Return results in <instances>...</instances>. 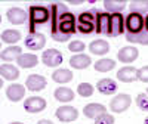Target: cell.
Wrapping results in <instances>:
<instances>
[{
  "mask_svg": "<svg viewBox=\"0 0 148 124\" xmlns=\"http://www.w3.org/2000/svg\"><path fill=\"white\" fill-rule=\"evenodd\" d=\"M21 55H22V49L19 46H9L2 50V61L12 62V61H16Z\"/></svg>",
  "mask_w": 148,
  "mask_h": 124,
  "instance_id": "obj_20",
  "label": "cell"
},
{
  "mask_svg": "<svg viewBox=\"0 0 148 124\" xmlns=\"http://www.w3.org/2000/svg\"><path fill=\"white\" fill-rule=\"evenodd\" d=\"M52 80L56 81V83H61V84L70 83V81L73 80V72H71L70 69H65V68H59V69L53 71Z\"/></svg>",
  "mask_w": 148,
  "mask_h": 124,
  "instance_id": "obj_26",
  "label": "cell"
},
{
  "mask_svg": "<svg viewBox=\"0 0 148 124\" xmlns=\"http://www.w3.org/2000/svg\"><path fill=\"white\" fill-rule=\"evenodd\" d=\"M90 62H92L90 56L84 55V53H77L70 58V65L76 69H86L90 65Z\"/></svg>",
  "mask_w": 148,
  "mask_h": 124,
  "instance_id": "obj_16",
  "label": "cell"
},
{
  "mask_svg": "<svg viewBox=\"0 0 148 124\" xmlns=\"http://www.w3.org/2000/svg\"><path fill=\"white\" fill-rule=\"evenodd\" d=\"M96 89L102 95H113L117 90V83L111 78H104L96 83Z\"/></svg>",
  "mask_w": 148,
  "mask_h": 124,
  "instance_id": "obj_17",
  "label": "cell"
},
{
  "mask_svg": "<svg viewBox=\"0 0 148 124\" xmlns=\"http://www.w3.org/2000/svg\"><path fill=\"white\" fill-rule=\"evenodd\" d=\"M105 112H107V109H105V106L101 105V104H89V105H86V106L83 108L84 117L93 118V120H95L96 117H99V115L105 114Z\"/></svg>",
  "mask_w": 148,
  "mask_h": 124,
  "instance_id": "obj_19",
  "label": "cell"
},
{
  "mask_svg": "<svg viewBox=\"0 0 148 124\" xmlns=\"http://www.w3.org/2000/svg\"><path fill=\"white\" fill-rule=\"evenodd\" d=\"M56 118L59 121H64V123H70V121H74L77 120L79 117V111L74 108V106H70V105H64V106H59L56 109Z\"/></svg>",
  "mask_w": 148,
  "mask_h": 124,
  "instance_id": "obj_10",
  "label": "cell"
},
{
  "mask_svg": "<svg viewBox=\"0 0 148 124\" xmlns=\"http://www.w3.org/2000/svg\"><path fill=\"white\" fill-rule=\"evenodd\" d=\"M114 67H116V62L113 59H110V58H104V59L96 61L95 65H93V68L98 72H108L111 69H114Z\"/></svg>",
  "mask_w": 148,
  "mask_h": 124,
  "instance_id": "obj_29",
  "label": "cell"
},
{
  "mask_svg": "<svg viewBox=\"0 0 148 124\" xmlns=\"http://www.w3.org/2000/svg\"><path fill=\"white\" fill-rule=\"evenodd\" d=\"M130 104H132V97L126 93H120V95H116L114 99H111L110 109L116 114H120V112H125L130 106Z\"/></svg>",
  "mask_w": 148,
  "mask_h": 124,
  "instance_id": "obj_5",
  "label": "cell"
},
{
  "mask_svg": "<svg viewBox=\"0 0 148 124\" xmlns=\"http://www.w3.org/2000/svg\"><path fill=\"white\" fill-rule=\"evenodd\" d=\"M126 34V40L130 43H138L142 46H148V31L142 30L138 34H130V33H125Z\"/></svg>",
  "mask_w": 148,
  "mask_h": 124,
  "instance_id": "obj_28",
  "label": "cell"
},
{
  "mask_svg": "<svg viewBox=\"0 0 148 124\" xmlns=\"http://www.w3.org/2000/svg\"><path fill=\"white\" fill-rule=\"evenodd\" d=\"M95 124H114V117L111 114H102L95 118Z\"/></svg>",
  "mask_w": 148,
  "mask_h": 124,
  "instance_id": "obj_34",
  "label": "cell"
},
{
  "mask_svg": "<svg viewBox=\"0 0 148 124\" xmlns=\"http://www.w3.org/2000/svg\"><path fill=\"white\" fill-rule=\"evenodd\" d=\"M51 10V35L56 42L64 43L77 31L76 18L64 3H52Z\"/></svg>",
  "mask_w": 148,
  "mask_h": 124,
  "instance_id": "obj_1",
  "label": "cell"
},
{
  "mask_svg": "<svg viewBox=\"0 0 148 124\" xmlns=\"http://www.w3.org/2000/svg\"><path fill=\"white\" fill-rule=\"evenodd\" d=\"M136 105L139 106V109L148 112V93H139L136 97Z\"/></svg>",
  "mask_w": 148,
  "mask_h": 124,
  "instance_id": "obj_32",
  "label": "cell"
},
{
  "mask_svg": "<svg viewBox=\"0 0 148 124\" xmlns=\"http://www.w3.org/2000/svg\"><path fill=\"white\" fill-rule=\"evenodd\" d=\"M93 92H95V87H93L92 84H89V83H80V84L77 86V93H79L80 96H83V97L92 96Z\"/></svg>",
  "mask_w": 148,
  "mask_h": 124,
  "instance_id": "obj_31",
  "label": "cell"
},
{
  "mask_svg": "<svg viewBox=\"0 0 148 124\" xmlns=\"http://www.w3.org/2000/svg\"><path fill=\"white\" fill-rule=\"evenodd\" d=\"M144 124H148V117L145 118V121H144Z\"/></svg>",
  "mask_w": 148,
  "mask_h": 124,
  "instance_id": "obj_38",
  "label": "cell"
},
{
  "mask_svg": "<svg viewBox=\"0 0 148 124\" xmlns=\"http://www.w3.org/2000/svg\"><path fill=\"white\" fill-rule=\"evenodd\" d=\"M123 33H126V18L121 14L111 15V24H110V37H117Z\"/></svg>",
  "mask_w": 148,
  "mask_h": 124,
  "instance_id": "obj_6",
  "label": "cell"
},
{
  "mask_svg": "<svg viewBox=\"0 0 148 124\" xmlns=\"http://www.w3.org/2000/svg\"><path fill=\"white\" fill-rule=\"evenodd\" d=\"M16 62H18V65L21 67V68H33V67H36L37 64H39V58H37V55H34V53H22L18 59H16Z\"/></svg>",
  "mask_w": 148,
  "mask_h": 124,
  "instance_id": "obj_21",
  "label": "cell"
},
{
  "mask_svg": "<svg viewBox=\"0 0 148 124\" xmlns=\"http://www.w3.org/2000/svg\"><path fill=\"white\" fill-rule=\"evenodd\" d=\"M117 78L123 83H133L138 80V69L135 67H123L117 71Z\"/></svg>",
  "mask_w": 148,
  "mask_h": 124,
  "instance_id": "obj_14",
  "label": "cell"
},
{
  "mask_svg": "<svg viewBox=\"0 0 148 124\" xmlns=\"http://www.w3.org/2000/svg\"><path fill=\"white\" fill-rule=\"evenodd\" d=\"M145 30L148 31V15L145 16Z\"/></svg>",
  "mask_w": 148,
  "mask_h": 124,
  "instance_id": "obj_37",
  "label": "cell"
},
{
  "mask_svg": "<svg viewBox=\"0 0 148 124\" xmlns=\"http://www.w3.org/2000/svg\"><path fill=\"white\" fill-rule=\"evenodd\" d=\"M53 96L59 102H70L74 99V92L68 87H58V89H55Z\"/></svg>",
  "mask_w": 148,
  "mask_h": 124,
  "instance_id": "obj_27",
  "label": "cell"
},
{
  "mask_svg": "<svg viewBox=\"0 0 148 124\" xmlns=\"http://www.w3.org/2000/svg\"><path fill=\"white\" fill-rule=\"evenodd\" d=\"M42 61L46 67H58L62 64V53L56 49H47L45 50L43 56H42Z\"/></svg>",
  "mask_w": 148,
  "mask_h": 124,
  "instance_id": "obj_9",
  "label": "cell"
},
{
  "mask_svg": "<svg viewBox=\"0 0 148 124\" xmlns=\"http://www.w3.org/2000/svg\"><path fill=\"white\" fill-rule=\"evenodd\" d=\"M104 6L111 15L114 14H121V10L126 7L125 0H104Z\"/></svg>",
  "mask_w": 148,
  "mask_h": 124,
  "instance_id": "obj_24",
  "label": "cell"
},
{
  "mask_svg": "<svg viewBox=\"0 0 148 124\" xmlns=\"http://www.w3.org/2000/svg\"><path fill=\"white\" fill-rule=\"evenodd\" d=\"M110 24H111V15L101 12V14L98 15V24H96V31L95 33L108 35V33H110Z\"/></svg>",
  "mask_w": 148,
  "mask_h": 124,
  "instance_id": "obj_18",
  "label": "cell"
},
{
  "mask_svg": "<svg viewBox=\"0 0 148 124\" xmlns=\"http://www.w3.org/2000/svg\"><path fill=\"white\" fill-rule=\"evenodd\" d=\"M46 44V37L42 33H30L25 37V46L30 50H40Z\"/></svg>",
  "mask_w": 148,
  "mask_h": 124,
  "instance_id": "obj_8",
  "label": "cell"
},
{
  "mask_svg": "<svg viewBox=\"0 0 148 124\" xmlns=\"http://www.w3.org/2000/svg\"><path fill=\"white\" fill-rule=\"evenodd\" d=\"M0 74H2V78L3 80H10L14 81L19 77V69L15 65H10V64H3L0 67Z\"/></svg>",
  "mask_w": 148,
  "mask_h": 124,
  "instance_id": "obj_22",
  "label": "cell"
},
{
  "mask_svg": "<svg viewBox=\"0 0 148 124\" xmlns=\"http://www.w3.org/2000/svg\"><path fill=\"white\" fill-rule=\"evenodd\" d=\"M25 87L31 92H40L46 87V78L40 74H31L25 80Z\"/></svg>",
  "mask_w": 148,
  "mask_h": 124,
  "instance_id": "obj_13",
  "label": "cell"
},
{
  "mask_svg": "<svg viewBox=\"0 0 148 124\" xmlns=\"http://www.w3.org/2000/svg\"><path fill=\"white\" fill-rule=\"evenodd\" d=\"M138 55H139V52L135 46H125L119 50L117 59L120 62H123V64H132L133 61L138 59Z\"/></svg>",
  "mask_w": 148,
  "mask_h": 124,
  "instance_id": "obj_11",
  "label": "cell"
},
{
  "mask_svg": "<svg viewBox=\"0 0 148 124\" xmlns=\"http://www.w3.org/2000/svg\"><path fill=\"white\" fill-rule=\"evenodd\" d=\"M37 124H53V123H52L51 120H40Z\"/></svg>",
  "mask_w": 148,
  "mask_h": 124,
  "instance_id": "obj_36",
  "label": "cell"
},
{
  "mask_svg": "<svg viewBox=\"0 0 148 124\" xmlns=\"http://www.w3.org/2000/svg\"><path fill=\"white\" fill-rule=\"evenodd\" d=\"M21 39V33L18 30H5L2 33V42L8 43V44H14L16 42H19Z\"/></svg>",
  "mask_w": 148,
  "mask_h": 124,
  "instance_id": "obj_30",
  "label": "cell"
},
{
  "mask_svg": "<svg viewBox=\"0 0 148 124\" xmlns=\"http://www.w3.org/2000/svg\"><path fill=\"white\" fill-rule=\"evenodd\" d=\"M138 80H141L144 83H148V65L138 69Z\"/></svg>",
  "mask_w": 148,
  "mask_h": 124,
  "instance_id": "obj_35",
  "label": "cell"
},
{
  "mask_svg": "<svg viewBox=\"0 0 148 124\" xmlns=\"http://www.w3.org/2000/svg\"><path fill=\"white\" fill-rule=\"evenodd\" d=\"M24 95H25V87H24L22 84L14 83V84H10L9 87L6 89V96H8L9 101H12V102L21 101V99L24 97Z\"/></svg>",
  "mask_w": 148,
  "mask_h": 124,
  "instance_id": "obj_15",
  "label": "cell"
},
{
  "mask_svg": "<svg viewBox=\"0 0 148 124\" xmlns=\"http://www.w3.org/2000/svg\"><path fill=\"white\" fill-rule=\"evenodd\" d=\"M89 50L93 55H99L101 56V55L108 53L110 44H108V42H104V40H95V42H92L89 44Z\"/></svg>",
  "mask_w": 148,
  "mask_h": 124,
  "instance_id": "obj_25",
  "label": "cell"
},
{
  "mask_svg": "<svg viewBox=\"0 0 148 124\" xmlns=\"http://www.w3.org/2000/svg\"><path fill=\"white\" fill-rule=\"evenodd\" d=\"M6 16L9 22H12L14 25H19V24L28 22V12H25L21 7H12L6 12Z\"/></svg>",
  "mask_w": 148,
  "mask_h": 124,
  "instance_id": "obj_12",
  "label": "cell"
},
{
  "mask_svg": "<svg viewBox=\"0 0 148 124\" xmlns=\"http://www.w3.org/2000/svg\"><path fill=\"white\" fill-rule=\"evenodd\" d=\"M145 30V18L138 14H129L126 18V33L138 34Z\"/></svg>",
  "mask_w": 148,
  "mask_h": 124,
  "instance_id": "obj_4",
  "label": "cell"
},
{
  "mask_svg": "<svg viewBox=\"0 0 148 124\" xmlns=\"http://www.w3.org/2000/svg\"><path fill=\"white\" fill-rule=\"evenodd\" d=\"M10 124H22V123H18V121H15V123H10Z\"/></svg>",
  "mask_w": 148,
  "mask_h": 124,
  "instance_id": "obj_39",
  "label": "cell"
},
{
  "mask_svg": "<svg viewBox=\"0 0 148 124\" xmlns=\"http://www.w3.org/2000/svg\"><path fill=\"white\" fill-rule=\"evenodd\" d=\"M99 14H101V10H98V9L83 12L77 21V31H80L83 34H90L92 31H96L98 15Z\"/></svg>",
  "mask_w": 148,
  "mask_h": 124,
  "instance_id": "obj_3",
  "label": "cell"
},
{
  "mask_svg": "<svg viewBox=\"0 0 148 124\" xmlns=\"http://www.w3.org/2000/svg\"><path fill=\"white\" fill-rule=\"evenodd\" d=\"M147 93H148V89H147Z\"/></svg>",
  "mask_w": 148,
  "mask_h": 124,
  "instance_id": "obj_40",
  "label": "cell"
},
{
  "mask_svg": "<svg viewBox=\"0 0 148 124\" xmlns=\"http://www.w3.org/2000/svg\"><path fill=\"white\" fill-rule=\"evenodd\" d=\"M51 21V10L46 6H30L28 7V30L30 33H37L36 28Z\"/></svg>",
  "mask_w": 148,
  "mask_h": 124,
  "instance_id": "obj_2",
  "label": "cell"
},
{
  "mask_svg": "<svg viewBox=\"0 0 148 124\" xmlns=\"http://www.w3.org/2000/svg\"><path fill=\"white\" fill-rule=\"evenodd\" d=\"M130 14H138V15H148V0H133L129 5Z\"/></svg>",
  "mask_w": 148,
  "mask_h": 124,
  "instance_id": "obj_23",
  "label": "cell"
},
{
  "mask_svg": "<svg viewBox=\"0 0 148 124\" xmlns=\"http://www.w3.org/2000/svg\"><path fill=\"white\" fill-rule=\"evenodd\" d=\"M46 108V101L40 96H31L28 99L24 101V109L30 114H37L42 112V111Z\"/></svg>",
  "mask_w": 148,
  "mask_h": 124,
  "instance_id": "obj_7",
  "label": "cell"
},
{
  "mask_svg": "<svg viewBox=\"0 0 148 124\" xmlns=\"http://www.w3.org/2000/svg\"><path fill=\"white\" fill-rule=\"evenodd\" d=\"M84 47H86V44L83 42H80V40H74V42H71L68 44V49L71 52H74V53H82L84 50Z\"/></svg>",
  "mask_w": 148,
  "mask_h": 124,
  "instance_id": "obj_33",
  "label": "cell"
}]
</instances>
